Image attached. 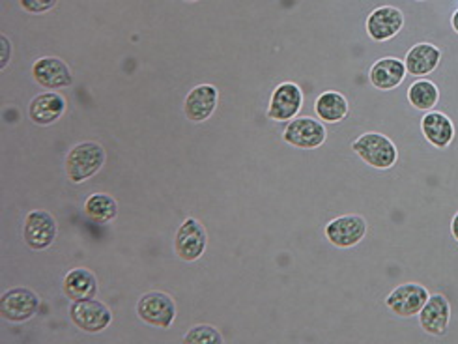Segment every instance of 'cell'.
Wrapping results in <instances>:
<instances>
[{
  "label": "cell",
  "instance_id": "1",
  "mask_svg": "<svg viewBox=\"0 0 458 344\" xmlns=\"http://www.w3.org/2000/svg\"><path fill=\"white\" fill-rule=\"evenodd\" d=\"M352 152L374 171H387L397 165L399 147L394 140L380 131H365L352 140Z\"/></svg>",
  "mask_w": 458,
  "mask_h": 344
},
{
  "label": "cell",
  "instance_id": "2",
  "mask_svg": "<svg viewBox=\"0 0 458 344\" xmlns=\"http://www.w3.org/2000/svg\"><path fill=\"white\" fill-rule=\"evenodd\" d=\"M369 232V221L361 214H343L326 222L324 236L327 244L335 249L358 248Z\"/></svg>",
  "mask_w": 458,
  "mask_h": 344
},
{
  "label": "cell",
  "instance_id": "3",
  "mask_svg": "<svg viewBox=\"0 0 458 344\" xmlns=\"http://www.w3.org/2000/svg\"><path fill=\"white\" fill-rule=\"evenodd\" d=\"M305 105V94L294 80H283L267 99L266 118L274 124H288L290 120L301 114Z\"/></svg>",
  "mask_w": 458,
  "mask_h": 344
},
{
  "label": "cell",
  "instance_id": "4",
  "mask_svg": "<svg viewBox=\"0 0 458 344\" xmlns=\"http://www.w3.org/2000/svg\"><path fill=\"white\" fill-rule=\"evenodd\" d=\"M283 143L296 150H318L327 140V128L318 116L300 114L281 133Z\"/></svg>",
  "mask_w": 458,
  "mask_h": 344
},
{
  "label": "cell",
  "instance_id": "5",
  "mask_svg": "<svg viewBox=\"0 0 458 344\" xmlns=\"http://www.w3.org/2000/svg\"><path fill=\"white\" fill-rule=\"evenodd\" d=\"M106 148L94 140H85L73 147L66 157V174L73 184H82V181L96 176L103 165H106Z\"/></svg>",
  "mask_w": 458,
  "mask_h": 344
},
{
  "label": "cell",
  "instance_id": "6",
  "mask_svg": "<svg viewBox=\"0 0 458 344\" xmlns=\"http://www.w3.org/2000/svg\"><path fill=\"white\" fill-rule=\"evenodd\" d=\"M430 290L418 281L399 282L384 299L386 309L397 318H413L421 313Z\"/></svg>",
  "mask_w": 458,
  "mask_h": 344
},
{
  "label": "cell",
  "instance_id": "7",
  "mask_svg": "<svg viewBox=\"0 0 458 344\" xmlns=\"http://www.w3.org/2000/svg\"><path fill=\"white\" fill-rule=\"evenodd\" d=\"M139 318L157 330H169L176 318L174 299L161 290H152L142 294L137 301Z\"/></svg>",
  "mask_w": 458,
  "mask_h": 344
},
{
  "label": "cell",
  "instance_id": "8",
  "mask_svg": "<svg viewBox=\"0 0 458 344\" xmlns=\"http://www.w3.org/2000/svg\"><path fill=\"white\" fill-rule=\"evenodd\" d=\"M70 320L81 331L99 333L111 326L113 311L106 306V303L96 298L79 299V301H72Z\"/></svg>",
  "mask_w": 458,
  "mask_h": 344
},
{
  "label": "cell",
  "instance_id": "9",
  "mask_svg": "<svg viewBox=\"0 0 458 344\" xmlns=\"http://www.w3.org/2000/svg\"><path fill=\"white\" fill-rule=\"evenodd\" d=\"M58 236V222L47 210H30L23 221V239L32 251H46Z\"/></svg>",
  "mask_w": 458,
  "mask_h": 344
},
{
  "label": "cell",
  "instance_id": "10",
  "mask_svg": "<svg viewBox=\"0 0 458 344\" xmlns=\"http://www.w3.org/2000/svg\"><path fill=\"white\" fill-rule=\"evenodd\" d=\"M39 296L25 287L10 289L0 298V315L12 323H23L34 318L39 311Z\"/></svg>",
  "mask_w": 458,
  "mask_h": 344
},
{
  "label": "cell",
  "instance_id": "11",
  "mask_svg": "<svg viewBox=\"0 0 458 344\" xmlns=\"http://www.w3.org/2000/svg\"><path fill=\"white\" fill-rule=\"evenodd\" d=\"M420 328L427 337L440 340L445 337L451 322V301L442 292H432L418 315Z\"/></svg>",
  "mask_w": 458,
  "mask_h": 344
},
{
  "label": "cell",
  "instance_id": "12",
  "mask_svg": "<svg viewBox=\"0 0 458 344\" xmlns=\"http://www.w3.org/2000/svg\"><path fill=\"white\" fill-rule=\"evenodd\" d=\"M32 77L39 87L47 90H62L73 85V71L60 56H39L32 64Z\"/></svg>",
  "mask_w": 458,
  "mask_h": 344
},
{
  "label": "cell",
  "instance_id": "13",
  "mask_svg": "<svg viewBox=\"0 0 458 344\" xmlns=\"http://www.w3.org/2000/svg\"><path fill=\"white\" fill-rule=\"evenodd\" d=\"M208 246V232L202 222L195 217L183 219L174 234V253L183 262L199 260Z\"/></svg>",
  "mask_w": 458,
  "mask_h": 344
},
{
  "label": "cell",
  "instance_id": "14",
  "mask_svg": "<svg viewBox=\"0 0 458 344\" xmlns=\"http://www.w3.org/2000/svg\"><path fill=\"white\" fill-rule=\"evenodd\" d=\"M404 27V13L394 6H378L367 15V36L377 44H384L399 36Z\"/></svg>",
  "mask_w": 458,
  "mask_h": 344
},
{
  "label": "cell",
  "instance_id": "15",
  "mask_svg": "<svg viewBox=\"0 0 458 344\" xmlns=\"http://www.w3.org/2000/svg\"><path fill=\"white\" fill-rule=\"evenodd\" d=\"M219 105V88L212 83H202L190 90L183 101V113L187 120L195 124L210 120Z\"/></svg>",
  "mask_w": 458,
  "mask_h": 344
},
{
  "label": "cell",
  "instance_id": "16",
  "mask_svg": "<svg viewBox=\"0 0 458 344\" xmlns=\"http://www.w3.org/2000/svg\"><path fill=\"white\" fill-rule=\"evenodd\" d=\"M406 75L408 71L403 58L384 56L370 66L369 83L372 88H377L380 92H389V90L399 88L404 83Z\"/></svg>",
  "mask_w": 458,
  "mask_h": 344
},
{
  "label": "cell",
  "instance_id": "17",
  "mask_svg": "<svg viewBox=\"0 0 458 344\" xmlns=\"http://www.w3.org/2000/svg\"><path fill=\"white\" fill-rule=\"evenodd\" d=\"M421 133L427 143L436 150H445L454 140V124L453 120L440 111H428L421 116Z\"/></svg>",
  "mask_w": 458,
  "mask_h": 344
},
{
  "label": "cell",
  "instance_id": "18",
  "mask_svg": "<svg viewBox=\"0 0 458 344\" xmlns=\"http://www.w3.org/2000/svg\"><path fill=\"white\" fill-rule=\"evenodd\" d=\"M68 109V101L66 97L51 90V92H44L38 94L29 105V116L34 124L38 126H51L58 120L64 116Z\"/></svg>",
  "mask_w": 458,
  "mask_h": 344
},
{
  "label": "cell",
  "instance_id": "19",
  "mask_svg": "<svg viewBox=\"0 0 458 344\" xmlns=\"http://www.w3.org/2000/svg\"><path fill=\"white\" fill-rule=\"evenodd\" d=\"M62 290L72 301L90 299L98 294V277L89 268H73L62 281Z\"/></svg>",
  "mask_w": 458,
  "mask_h": 344
},
{
  "label": "cell",
  "instance_id": "20",
  "mask_svg": "<svg viewBox=\"0 0 458 344\" xmlns=\"http://www.w3.org/2000/svg\"><path fill=\"white\" fill-rule=\"evenodd\" d=\"M350 113V104L343 92L326 90L315 99V114L324 124H341Z\"/></svg>",
  "mask_w": 458,
  "mask_h": 344
},
{
  "label": "cell",
  "instance_id": "21",
  "mask_svg": "<svg viewBox=\"0 0 458 344\" xmlns=\"http://www.w3.org/2000/svg\"><path fill=\"white\" fill-rule=\"evenodd\" d=\"M406 96L410 105L420 111V113H428L434 111L436 105L440 101V90L436 87V83H432L430 79H415L408 85L406 88Z\"/></svg>",
  "mask_w": 458,
  "mask_h": 344
},
{
  "label": "cell",
  "instance_id": "22",
  "mask_svg": "<svg viewBox=\"0 0 458 344\" xmlns=\"http://www.w3.org/2000/svg\"><path fill=\"white\" fill-rule=\"evenodd\" d=\"M85 215L96 225H107L118 217V202L109 193H92L85 200Z\"/></svg>",
  "mask_w": 458,
  "mask_h": 344
},
{
  "label": "cell",
  "instance_id": "23",
  "mask_svg": "<svg viewBox=\"0 0 458 344\" xmlns=\"http://www.w3.org/2000/svg\"><path fill=\"white\" fill-rule=\"evenodd\" d=\"M185 344H221L223 335L214 326H208V323H200V326L191 328L183 337Z\"/></svg>",
  "mask_w": 458,
  "mask_h": 344
},
{
  "label": "cell",
  "instance_id": "24",
  "mask_svg": "<svg viewBox=\"0 0 458 344\" xmlns=\"http://www.w3.org/2000/svg\"><path fill=\"white\" fill-rule=\"evenodd\" d=\"M19 8L29 15H46L56 10L60 0H17Z\"/></svg>",
  "mask_w": 458,
  "mask_h": 344
},
{
  "label": "cell",
  "instance_id": "25",
  "mask_svg": "<svg viewBox=\"0 0 458 344\" xmlns=\"http://www.w3.org/2000/svg\"><path fill=\"white\" fill-rule=\"evenodd\" d=\"M0 44H3V55H0V66H3V71H6L10 60H12L13 44H12V39L6 34L0 36Z\"/></svg>",
  "mask_w": 458,
  "mask_h": 344
},
{
  "label": "cell",
  "instance_id": "26",
  "mask_svg": "<svg viewBox=\"0 0 458 344\" xmlns=\"http://www.w3.org/2000/svg\"><path fill=\"white\" fill-rule=\"evenodd\" d=\"M451 234H453L454 241H458V210H456V214L451 219Z\"/></svg>",
  "mask_w": 458,
  "mask_h": 344
},
{
  "label": "cell",
  "instance_id": "27",
  "mask_svg": "<svg viewBox=\"0 0 458 344\" xmlns=\"http://www.w3.org/2000/svg\"><path fill=\"white\" fill-rule=\"evenodd\" d=\"M451 25H453L454 32L458 34V8L453 12V17H451Z\"/></svg>",
  "mask_w": 458,
  "mask_h": 344
},
{
  "label": "cell",
  "instance_id": "28",
  "mask_svg": "<svg viewBox=\"0 0 458 344\" xmlns=\"http://www.w3.org/2000/svg\"><path fill=\"white\" fill-rule=\"evenodd\" d=\"M182 3H185V4H197V3H200V0H182Z\"/></svg>",
  "mask_w": 458,
  "mask_h": 344
},
{
  "label": "cell",
  "instance_id": "29",
  "mask_svg": "<svg viewBox=\"0 0 458 344\" xmlns=\"http://www.w3.org/2000/svg\"><path fill=\"white\" fill-rule=\"evenodd\" d=\"M420 3H421V0H420Z\"/></svg>",
  "mask_w": 458,
  "mask_h": 344
}]
</instances>
